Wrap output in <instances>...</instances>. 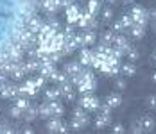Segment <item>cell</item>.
<instances>
[{
  "label": "cell",
  "instance_id": "6da1fadb",
  "mask_svg": "<svg viewBox=\"0 0 156 134\" xmlns=\"http://www.w3.org/2000/svg\"><path fill=\"white\" fill-rule=\"evenodd\" d=\"M77 89L83 93V95H86V93H92L95 89V77L94 74L90 72V70H83L81 74H79V81H77Z\"/></svg>",
  "mask_w": 156,
  "mask_h": 134
},
{
  "label": "cell",
  "instance_id": "7a4b0ae2",
  "mask_svg": "<svg viewBox=\"0 0 156 134\" xmlns=\"http://www.w3.org/2000/svg\"><path fill=\"white\" fill-rule=\"evenodd\" d=\"M79 105H81L84 111H97V109H99V105H101V102H99V98L94 97L92 93H86V95H83V97H81Z\"/></svg>",
  "mask_w": 156,
  "mask_h": 134
},
{
  "label": "cell",
  "instance_id": "3957f363",
  "mask_svg": "<svg viewBox=\"0 0 156 134\" xmlns=\"http://www.w3.org/2000/svg\"><path fill=\"white\" fill-rule=\"evenodd\" d=\"M127 15L131 16V20L135 22V23H142V25H147V11L144 9V7H140V5H133L131 7V11L127 13Z\"/></svg>",
  "mask_w": 156,
  "mask_h": 134
},
{
  "label": "cell",
  "instance_id": "277c9868",
  "mask_svg": "<svg viewBox=\"0 0 156 134\" xmlns=\"http://www.w3.org/2000/svg\"><path fill=\"white\" fill-rule=\"evenodd\" d=\"M65 13H66V23H77L79 16H81V7H79L77 4H72V5H68L66 9H65Z\"/></svg>",
  "mask_w": 156,
  "mask_h": 134
},
{
  "label": "cell",
  "instance_id": "5b68a950",
  "mask_svg": "<svg viewBox=\"0 0 156 134\" xmlns=\"http://www.w3.org/2000/svg\"><path fill=\"white\" fill-rule=\"evenodd\" d=\"M83 70H84V66H83L79 61H70V63L65 64V74L68 75V79L74 77V75H79Z\"/></svg>",
  "mask_w": 156,
  "mask_h": 134
},
{
  "label": "cell",
  "instance_id": "8992f818",
  "mask_svg": "<svg viewBox=\"0 0 156 134\" xmlns=\"http://www.w3.org/2000/svg\"><path fill=\"white\" fill-rule=\"evenodd\" d=\"M92 61H94V50H90V48H81L79 63H81L83 66H92Z\"/></svg>",
  "mask_w": 156,
  "mask_h": 134
},
{
  "label": "cell",
  "instance_id": "52a82bcc",
  "mask_svg": "<svg viewBox=\"0 0 156 134\" xmlns=\"http://www.w3.org/2000/svg\"><path fill=\"white\" fill-rule=\"evenodd\" d=\"M81 40H83V48H88V46H92V45L97 43V36H95L94 30H84L83 34H81Z\"/></svg>",
  "mask_w": 156,
  "mask_h": 134
},
{
  "label": "cell",
  "instance_id": "ba28073f",
  "mask_svg": "<svg viewBox=\"0 0 156 134\" xmlns=\"http://www.w3.org/2000/svg\"><path fill=\"white\" fill-rule=\"evenodd\" d=\"M48 107H50V115H52V118H61L63 113H65V107L59 100H52V102H48Z\"/></svg>",
  "mask_w": 156,
  "mask_h": 134
},
{
  "label": "cell",
  "instance_id": "9c48e42d",
  "mask_svg": "<svg viewBox=\"0 0 156 134\" xmlns=\"http://www.w3.org/2000/svg\"><path fill=\"white\" fill-rule=\"evenodd\" d=\"M65 122H61V118H48L47 122V131L52 134H59L61 132V127Z\"/></svg>",
  "mask_w": 156,
  "mask_h": 134
},
{
  "label": "cell",
  "instance_id": "30bf717a",
  "mask_svg": "<svg viewBox=\"0 0 156 134\" xmlns=\"http://www.w3.org/2000/svg\"><path fill=\"white\" fill-rule=\"evenodd\" d=\"M54 70H56V64H52V63H41L38 72H40V75H41V77L50 79V75L54 74Z\"/></svg>",
  "mask_w": 156,
  "mask_h": 134
},
{
  "label": "cell",
  "instance_id": "8fae6325",
  "mask_svg": "<svg viewBox=\"0 0 156 134\" xmlns=\"http://www.w3.org/2000/svg\"><path fill=\"white\" fill-rule=\"evenodd\" d=\"M113 46H115V48H120V50H124V52H126L131 45H129V40H127L126 36L117 34V36H115V41H113Z\"/></svg>",
  "mask_w": 156,
  "mask_h": 134
},
{
  "label": "cell",
  "instance_id": "7c38bea8",
  "mask_svg": "<svg viewBox=\"0 0 156 134\" xmlns=\"http://www.w3.org/2000/svg\"><path fill=\"white\" fill-rule=\"evenodd\" d=\"M122 104V97H120V93H111L106 97V105L108 107H119V105Z\"/></svg>",
  "mask_w": 156,
  "mask_h": 134
},
{
  "label": "cell",
  "instance_id": "4fadbf2b",
  "mask_svg": "<svg viewBox=\"0 0 156 134\" xmlns=\"http://www.w3.org/2000/svg\"><path fill=\"white\" fill-rule=\"evenodd\" d=\"M109 122H111V116H108V115H97V120H95V127L97 129H106L109 125Z\"/></svg>",
  "mask_w": 156,
  "mask_h": 134
},
{
  "label": "cell",
  "instance_id": "5bb4252c",
  "mask_svg": "<svg viewBox=\"0 0 156 134\" xmlns=\"http://www.w3.org/2000/svg\"><path fill=\"white\" fill-rule=\"evenodd\" d=\"M140 125H142V129H144V134H145V132H151V131L154 129L156 122H154V118H151V116H145V118L140 120Z\"/></svg>",
  "mask_w": 156,
  "mask_h": 134
},
{
  "label": "cell",
  "instance_id": "9a60e30c",
  "mask_svg": "<svg viewBox=\"0 0 156 134\" xmlns=\"http://www.w3.org/2000/svg\"><path fill=\"white\" fill-rule=\"evenodd\" d=\"M50 81L58 82V86H59V84H65V82H68L70 79H68V75L65 74V72H58V70H54V74L50 75Z\"/></svg>",
  "mask_w": 156,
  "mask_h": 134
},
{
  "label": "cell",
  "instance_id": "2e32d148",
  "mask_svg": "<svg viewBox=\"0 0 156 134\" xmlns=\"http://www.w3.org/2000/svg\"><path fill=\"white\" fill-rule=\"evenodd\" d=\"M129 32H131V36H133L135 40H140L142 36L145 34V25H142V23H135V25L129 29Z\"/></svg>",
  "mask_w": 156,
  "mask_h": 134
},
{
  "label": "cell",
  "instance_id": "e0dca14e",
  "mask_svg": "<svg viewBox=\"0 0 156 134\" xmlns=\"http://www.w3.org/2000/svg\"><path fill=\"white\" fill-rule=\"evenodd\" d=\"M115 32L113 30H106V32H102L101 34V41L99 43H102V45H111L113 46V41H115Z\"/></svg>",
  "mask_w": 156,
  "mask_h": 134
},
{
  "label": "cell",
  "instance_id": "ac0fdd59",
  "mask_svg": "<svg viewBox=\"0 0 156 134\" xmlns=\"http://www.w3.org/2000/svg\"><path fill=\"white\" fill-rule=\"evenodd\" d=\"M23 118L27 120V122H32V120L38 118V105H29L23 111Z\"/></svg>",
  "mask_w": 156,
  "mask_h": 134
},
{
  "label": "cell",
  "instance_id": "d6986e66",
  "mask_svg": "<svg viewBox=\"0 0 156 134\" xmlns=\"http://www.w3.org/2000/svg\"><path fill=\"white\" fill-rule=\"evenodd\" d=\"M61 95H59V89L58 88H48L45 89V102H52V100H58Z\"/></svg>",
  "mask_w": 156,
  "mask_h": 134
},
{
  "label": "cell",
  "instance_id": "ffe728a7",
  "mask_svg": "<svg viewBox=\"0 0 156 134\" xmlns=\"http://www.w3.org/2000/svg\"><path fill=\"white\" fill-rule=\"evenodd\" d=\"M120 72L124 75H127V77H131V75L136 74V66H135V63H126V64L120 66Z\"/></svg>",
  "mask_w": 156,
  "mask_h": 134
},
{
  "label": "cell",
  "instance_id": "44dd1931",
  "mask_svg": "<svg viewBox=\"0 0 156 134\" xmlns=\"http://www.w3.org/2000/svg\"><path fill=\"white\" fill-rule=\"evenodd\" d=\"M13 100H15V105L16 107H20L22 111H25V109L31 105V102H29L27 97H16V98H13Z\"/></svg>",
  "mask_w": 156,
  "mask_h": 134
},
{
  "label": "cell",
  "instance_id": "7402d4cb",
  "mask_svg": "<svg viewBox=\"0 0 156 134\" xmlns=\"http://www.w3.org/2000/svg\"><path fill=\"white\" fill-rule=\"evenodd\" d=\"M119 22H120V25H122V29H124V30H129L133 25H135V22L131 20V16H129V15H124Z\"/></svg>",
  "mask_w": 156,
  "mask_h": 134
},
{
  "label": "cell",
  "instance_id": "603a6c76",
  "mask_svg": "<svg viewBox=\"0 0 156 134\" xmlns=\"http://www.w3.org/2000/svg\"><path fill=\"white\" fill-rule=\"evenodd\" d=\"M126 57L129 59V63H135V61L140 57V54H138V50L136 48H133V46H129L127 50H126Z\"/></svg>",
  "mask_w": 156,
  "mask_h": 134
},
{
  "label": "cell",
  "instance_id": "cb8c5ba5",
  "mask_svg": "<svg viewBox=\"0 0 156 134\" xmlns=\"http://www.w3.org/2000/svg\"><path fill=\"white\" fill-rule=\"evenodd\" d=\"M99 7H101V4H99L97 0H88V9H86V11H88L90 15L95 16L97 13H99Z\"/></svg>",
  "mask_w": 156,
  "mask_h": 134
},
{
  "label": "cell",
  "instance_id": "d4e9b609",
  "mask_svg": "<svg viewBox=\"0 0 156 134\" xmlns=\"http://www.w3.org/2000/svg\"><path fill=\"white\" fill-rule=\"evenodd\" d=\"M9 115H11V118H22V116H23V111H22L20 107L13 105V107L9 109Z\"/></svg>",
  "mask_w": 156,
  "mask_h": 134
},
{
  "label": "cell",
  "instance_id": "484cf974",
  "mask_svg": "<svg viewBox=\"0 0 156 134\" xmlns=\"http://www.w3.org/2000/svg\"><path fill=\"white\" fill-rule=\"evenodd\" d=\"M74 118H88V113H86L81 105H77V107L74 109Z\"/></svg>",
  "mask_w": 156,
  "mask_h": 134
},
{
  "label": "cell",
  "instance_id": "4316f807",
  "mask_svg": "<svg viewBox=\"0 0 156 134\" xmlns=\"http://www.w3.org/2000/svg\"><path fill=\"white\" fill-rule=\"evenodd\" d=\"M113 18V9L111 7H104L102 9V22H109Z\"/></svg>",
  "mask_w": 156,
  "mask_h": 134
},
{
  "label": "cell",
  "instance_id": "83f0119b",
  "mask_svg": "<svg viewBox=\"0 0 156 134\" xmlns=\"http://www.w3.org/2000/svg\"><path fill=\"white\" fill-rule=\"evenodd\" d=\"M131 132L133 134H144V129H142V125H140V120L135 122V123L131 125Z\"/></svg>",
  "mask_w": 156,
  "mask_h": 134
},
{
  "label": "cell",
  "instance_id": "f1b7e54d",
  "mask_svg": "<svg viewBox=\"0 0 156 134\" xmlns=\"http://www.w3.org/2000/svg\"><path fill=\"white\" fill-rule=\"evenodd\" d=\"M111 132L113 134H124V125L122 123H113V127H111Z\"/></svg>",
  "mask_w": 156,
  "mask_h": 134
},
{
  "label": "cell",
  "instance_id": "f546056e",
  "mask_svg": "<svg viewBox=\"0 0 156 134\" xmlns=\"http://www.w3.org/2000/svg\"><path fill=\"white\" fill-rule=\"evenodd\" d=\"M147 105L151 109H156V95H149L147 97Z\"/></svg>",
  "mask_w": 156,
  "mask_h": 134
},
{
  "label": "cell",
  "instance_id": "4dcf8cb0",
  "mask_svg": "<svg viewBox=\"0 0 156 134\" xmlns=\"http://www.w3.org/2000/svg\"><path fill=\"white\" fill-rule=\"evenodd\" d=\"M115 88L119 89V91L126 89V81H124V79H117V81H115Z\"/></svg>",
  "mask_w": 156,
  "mask_h": 134
},
{
  "label": "cell",
  "instance_id": "1f68e13d",
  "mask_svg": "<svg viewBox=\"0 0 156 134\" xmlns=\"http://www.w3.org/2000/svg\"><path fill=\"white\" fill-rule=\"evenodd\" d=\"M111 30H113V32H122V30H124L119 20H117V22H113V25H111Z\"/></svg>",
  "mask_w": 156,
  "mask_h": 134
},
{
  "label": "cell",
  "instance_id": "d6a6232c",
  "mask_svg": "<svg viewBox=\"0 0 156 134\" xmlns=\"http://www.w3.org/2000/svg\"><path fill=\"white\" fill-rule=\"evenodd\" d=\"M2 134H16V131L13 127H9V125H4V129H2Z\"/></svg>",
  "mask_w": 156,
  "mask_h": 134
},
{
  "label": "cell",
  "instance_id": "836d02e7",
  "mask_svg": "<svg viewBox=\"0 0 156 134\" xmlns=\"http://www.w3.org/2000/svg\"><path fill=\"white\" fill-rule=\"evenodd\" d=\"M147 18H151L153 22H156V9H149L147 11Z\"/></svg>",
  "mask_w": 156,
  "mask_h": 134
},
{
  "label": "cell",
  "instance_id": "e575fe53",
  "mask_svg": "<svg viewBox=\"0 0 156 134\" xmlns=\"http://www.w3.org/2000/svg\"><path fill=\"white\" fill-rule=\"evenodd\" d=\"M23 134H34V132H32L31 129H29V127H27V129H23Z\"/></svg>",
  "mask_w": 156,
  "mask_h": 134
},
{
  "label": "cell",
  "instance_id": "d590c367",
  "mask_svg": "<svg viewBox=\"0 0 156 134\" xmlns=\"http://www.w3.org/2000/svg\"><path fill=\"white\" fill-rule=\"evenodd\" d=\"M122 2H124V4H133L135 0H122Z\"/></svg>",
  "mask_w": 156,
  "mask_h": 134
},
{
  "label": "cell",
  "instance_id": "8d00e7d4",
  "mask_svg": "<svg viewBox=\"0 0 156 134\" xmlns=\"http://www.w3.org/2000/svg\"><path fill=\"white\" fill-rule=\"evenodd\" d=\"M151 79H153V81L156 82V74H153V77H151Z\"/></svg>",
  "mask_w": 156,
  "mask_h": 134
},
{
  "label": "cell",
  "instance_id": "74e56055",
  "mask_svg": "<svg viewBox=\"0 0 156 134\" xmlns=\"http://www.w3.org/2000/svg\"><path fill=\"white\" fill-rule=\"evenodd\" d=\"M153 57H154V61H156V50H154V54H153Z\"/></svg>",
  "mask_w": 156,
  "mask_h": 134
},
{
  "label": "cell",
  "instance_id": "f35d334b",
  "mask_svg": "<svg viewBox=\"0 0 156 134\" xmlns=\"http://www.w3.org/2000/svg\"><path fill=\"white\" fill-rule=\"evenodd\" d=\"M108 2H109V4H113V2H117V0H108Z\"/></svg>",
  "mask_w": 156,
  "mask_h": 134
},
{
  "label": "cell",
  "instance_id": "ab89813d",
  "mask_svg": "<svg viewBox=\"0 0 156 134\" xmlns=\"http://www.w3.org/2000/svg\"><path fill=\"white\" fill-rule=\"evenodd\" d=\"M153 29H154V30H156V22H154V25H153Z\"/></svg>",
  "mask_w": 156,
  "mask_h": 134
}]
</instances>
